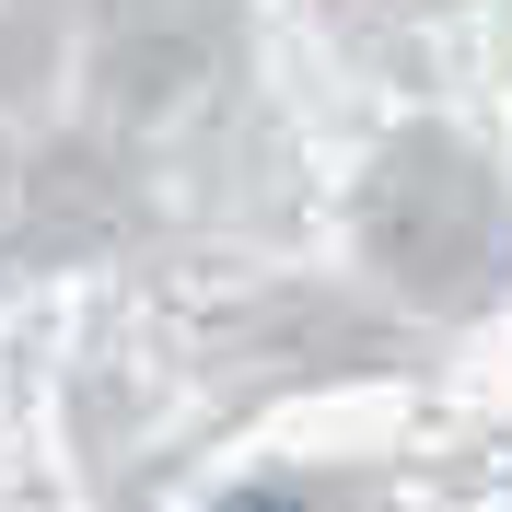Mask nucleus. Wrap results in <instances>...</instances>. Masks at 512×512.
I'll list each match as a JSON object with an SVG mask.
<instances>
[{"mask_svg":"<svg viewBox=\"0 0 512 512\" xmlns=\"http://www.w3.org/2000/svg\"><path fill=\"white\" fill-rule=\"evenodd\" d=\"M245 512H280V501H245Z\"/></svg>","mask_w":512,"mask_h":512,"instance_id":"nucleus-1","label":"nucleus"}]
</instances>
